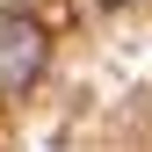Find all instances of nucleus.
I'll list each match as a JSON object with an SVG mask.
<instances>
[{
    "mask_svg": "<svg viewBox=\"0 0 152 152\" xmlns=\"http://www.w3.org/2000/svg\"><path fill=\"white\" fill-rule=\"evenodd\" d=\"M44 72V29L22 15H0V102H22Z\"/></svg>",
    "mask_w": 152,
    "mask_h": 152,
    "instance_id": "obj_1",
    "label": "nucleus"
},
{
    "mask_svg": "<svg viewBox=\"0 0 152 152\" xmlns=\"http://www.w3.org/2000/svg\"><path fill=\"white\" fill-rule=\"evenodd\" d=\"M109 7H130V0H109Z\"/></svg>",
    "mask_w": 152,
    "mask_h": 152,
    "instance_id": "obj_2",
    "label": "nucleus"
}]
</instances>
